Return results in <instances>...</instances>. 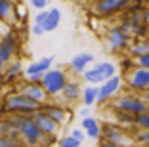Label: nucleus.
I'll return each mask as SVG.
<instances>
[{
    "instance_id": "obj_1",
    "label": "nucleus",
    "mask_w": 149,
    "mask_h": 147,
    "mask_svg": "<svg viewBox=\"0 0 149 147\" xmlns=\"http://www.w3.org/2000/svg\"><path fill=\"white\" fill-rule=\"evenodd\" d=\"M42 105L36 103V101H31L29 98H25L19 92H12L2 100V105H0V113L2 115H25V117H33L35 113L40 111Z\"/></svg>"
},
{
    "instance_id": "obj_2",
    "label": "nucleus",
    "mask_w": 149,
    "mask_h": 147,
    "mask_svg": "<svg viewBox=\"0 0 149 147\" xmlns=\"http://www.w3.org/2000/svg\"><path fill=\"white\" fill-rule=\"evenodd\" d=\"M67 80H69V73H67L63 67H52L50 71L44 73L40 84H42L44 92L48 94V98H56V95L61 94V90L67 84Z\"/></svg>"
},
{
    "instance_id": "obj_3",
    "label": "nucleus",
    "mask_w": 149,
    "mask_h": 147,
    "mask_svg": "<svg viewBox=\"0 0 149 147\" xmlns=\"http://www.w3.org/2000/svg\"><path fill=\"white\" fill-rule=\"evenodd\" d=\"M42 138L44 134L33 121V117L19 115V139L23 147H42Z\"/></svg>"
},
{
    "instance_id": "obj_4",
    "label": "nucleus",
    "mask_w": 149,
    "mask_h": 147,
    "mask_svg": "<svg viewBox=\"0 0 149 147\" xmlns=\"http://www.w3.org/2000/svg\"><path fill=\"white\" fill-rule=\"evenodd\" d=\"M117 75V65L113 61H100V63H94L92 67H88L84 71L82 78L86 84H96L100 86L101 82H105L107 78L115 77Z\"/></svg>"
},
{
    "instance_id": "obj_5",
    "label": "nucleus",
    "mask_w": 149,
    "mask_h": 147,
    "mask_svg": "<svg viewBox=\"0 0 149 147\" xmlns=\"http://www.w3.org/2000/svg\"><path fill=\"white\" fill-rule=\"evenodd\" d=\"M134 4V0H94L92 2V13L100 15V17H115L120 15L128 6Z\"/></svg>"
},
{
    "instance_id": "obj_6",
    "label": "nucleus",
    "mask_w": 149,
    "mask_h": 147,
    "mask_svg": "<svg viewBox=\"0 0 149 147\" xmlns=\"http://www.w3.org/2000/svg\"><path fill=\"white\" fill-rule=\"evenodd\" d=\"M101 138L117 143L118 147H130L134 143V136H130V132L117 122H107L101 126Z\"/></svg>"
},
{
    "instance_id": "obj_7",
    "label": "nucleus",
    "mask_w": 149,
    "mask_h": 147,
    "mask_svg": "<svg viewBox=\"0 0 149 147\" xmlns=\"http://www.w3.org/2000/svg\"><path fill=\"white\" fill-rule=\"evenodd\" d=\"M115 109L124 111V113H130V115L138 117V115H141V113L149 111V105L145 103V100L140 98L138 94H124L115 101Z\"/></svg>"
},
{
    "instance_id": "obj_8",
    "label": "nucleus",
    "mask_w": 149,
    "mask_h": 147,
    "mask_svg": "<svg viewBox=\"0 0 149 147\" xmlns=\"http://www.w3.org/2000/svg\"><path fill=\"white\" fill-rule=\"evenodd\" d=\"M105 42H107V48H109L113 54H123L130 48L132 38H130V35H128L126 31H123L118 25H115L107 31Z\"/></svg>"
},
{
    "instance_id": "obj_9",
    "label": "nucleus",
    "mask_w": 149,
    "mask_h": 147,
    "mask_svg": "<svg viewBox=\"0 0 149 147\" xmlns=\"http://www.w3.org/2000/svg\"><path fill=\"white\" fill-rule=\"evenodd\" d=\"M54 59H56L54 56H46V57H40V59L29 63L25 67V71H23L25 80H27V82H36V84H40L44 73H46V71H50L54 67Z\"/></svg>"
},
{
    "instance_id": "obj_10",
    "label": "nucleus",
    "mask_w": 149,
    "mask_h": 147,
    "mask_svg": "<svg viewBox=\"0 0 149 147\" xmlns=\"http://www.w3.org/2000/svg\"><path fill=\"white\" fill-rule=\"evenodd\" d=\"M126 84L134 94H145L149 90V69L136 67L126 75Z\"/></svg>"
},
{
    "instance_id": "obj_11",
    "label": "nucleus",
    "mask_w": 149,
    "mask_h": 147,
    "mask_svg": "<svg viewBox=\"0 0 149 147\" xmlns=\"http://www.w3.org/2000/svg\"><path fill=\"white\" fill-rule=\"evenodd\" d=\"M123 77H118V75H115V77L107 78L105 82L100 84V92H97V103H105L107 100H111L113 95L118 94V90L123 88Z\"/></svg>"
},
{
    "instance_id": "obj_12",
    "label": "nucleus",
    "mask_w": 149,
    "mask_h": 147,
    "mask_svg": "<svg viewBox=\"0 0 149 147\" xmlns=\"http://www.w3.org/2000/svg\"><path fill=\"white\" fill-rule=\"evenodd\" d=\"M40 111H42L46 117L52 118V121L56 122L57 126H65L67 122L71 121L69 111H67L63 105H59V103H50V101H46V103L40 107Z\"/></svg>"
},
{
    "instance_id": "obj_13",
    "label": "nucleus",
    "mask_w": 149,
    "mask_h": 147,
    "mask_svg": "<svg viewBox=\"0 0 149 147\" xmlns=\"http://www.w3.org/2000/svg\"><path fill=\"white\" fill-rule=\"evenodd\" d=\"M19 94H23L25 98H29L31 101H36V103L44 105L48 101V94L44 92L42 84H36V82H23L21 88H19Z\"/></svg>"
},
{
    "instance_id": "obj_14",
    "label": "nucleus",
    "mask_w": 149,
    "mask_h": 147,
    "mask_svg": "<svg viewBox=\"0 0 149 147\" xmlns=\"http://www.w3.org/2000/svg\"><path fill=\"white\" fill-rule=\"evenodd\" d=\"M17 36L13 35V33H6V35L0 36V56L4 57L6 63L13 61V56L17 54Z\"/></svg>"
},
{
    "instance_id": "obj_15",
    "label": "nucleus",
    "mask_w": 149,
    "mask_h": 147,
    "mask_svg": "<svg viewBox=\"0 0 149 147\" xmlns=\"http://www.w3.org/2000/svg\"><path fill=\"white\" fill-rule=\"evenodd\" d=\"M94 63H96V57H94L92 54L80 52V54H77V56H73V59L69 61V71L73 75H80V77H82L84 71H86L88 67H92Z\"/></svg>"
},
{
    "instance_id": "obj_16",
    "label": "nucleus",
    "mask_w": 149,
    "mask_h": 147,
    "mask_svg": "<svg viewBox=\"0 0 149 147\" xmlns=\"http://www.w3.org/2000/svg\"><path fill=\"white\" fill-rule=\"evenodd\" d=\"M33 121L36 122V126L40 128V132H42V134L57 136V132H59V128H61V126H57V124H56V122H54L50 117H46V115H44L42 111L35 113V115H33Z\"/></svg>"
},
{
    "instance_id": "obj_17",
    "label": "nucleus",
    "mask_w": 149,
    "mask_h": 147,
    "mask_svg": "<svg viewBox=\"0 0 149 147\" xmlns=\"http://www.w3.org/2000/svg\"><path fill=\"white\" fill-rule=\"evenodd\" d=\"M59 95L63 98L65 103H74V101H79L80 98H82V88H80V84L77 82V80H71L69 78Z\"/></svg>"
},
{
    "instance_id": "obj_18",
    "label": "nucleus",
    "mask_w": 149,
    "mask_h": 147,
    "mask_svg": "<svg viewBox=\"0 0 149 147\" xmlns=\"http://www.w3.org/2000/svg\"><path fill=\"white\" fill-rule=\"evenodd\" d=\"M80 128L84 130L86 138L90 139H101V124L97 122L96 117H84L80 122Z\"/></svg>"
},
{
    "instance_id": "obj_19",
    "label": "nucleus",
    "mask_w": 149,
    "mask_h": 147,
    "mask_svg": "<svg viewBox=\"0 0 149 147\" xmlns=\"http://www.w3.org/2000/svg\"><path fill=\"white\" fill-rule=\"evenodd\" d=\"M23 65L19 59H13L6 65V71H4V80L6 82H15L19 77H23Z\"/></svg>"
},
{
    "instance_id": "obj_20",
    "label": "nucleus",
    "mask_w": 149,
    "mask_h": 147,
    "mask_svg": "<svg viewBox=\"0 0 149 147\" xmlns=\"http://www.w3.org/2000/svg\"><path fill=\"white\" fill-rule=\"evenodd\" d=\"M15 19L13 0H0V23H12Z\"/></svg>"
},
{
    "instance_id": "obj_21",
    "label": "nucleus",
    "mask_w": 149,
    "mask_h": 147,
    "mask_svg": "<svg viewBox=\"0 0 149 147\" xmlns=\"http://www.w3.org/2000/svg\"><path fill=\"white\" fill-rule=\"evenodd\" d=\"M97 92H100V86H96V84H88V86H84L82 98H80L84 107H92V105L97 103Z\"/></svg>"
},
{
    "instance_id": "obj_22",
    "label": "nucleus",
    "mask_w": 149,
    "mask_h": 147,
    "mask_svg": "<svg viewBox=\"0 0 149 147\" xmlns=\"http://www.w3.org/2000/svg\"><path fill=\"white\" fill-rule=\"evenodd\" d=\"M59 23H61V12H59V8H48V19L44 23V31L52 33V31H56L59 27Z\"/></svg>"
},
{
    "instance_id": "obj_23",
    "label": "nucleus",
    "mask_w": 149,
    "mask_h": 147,
    "mask_svg": "<svg viewBox=\"0 0 149 147\" xmlns=\"http://www.w3.org/2000/svg\"><path fill=\"white\" fill-rule=\"evenodd\" d=\"M128 54L130 57H140L143 54H149V40L147 38H140V40H132L130 48H128Z\"/></svg>"
},
{
    "instance_id": "obj_24",
    "label": "nucleus",
    "mask_w": 149,
    "mask_h": 147,
    "mask_svg": "<svg viewBox=\"0 0 149 147\" xmlns=\"http://www.w3.org/2000/svg\"><path fill=\"white\" fill-rule=\"evenodd\" d=\"M115 122L117 124H120L123 128H134L136 126V117L134 115H130V113H124V111H118V109H115Z\"/></svg>"
},
{
    "instance_id": "obj_25",
    "label": "nucleus",
    "mask_w": 149,
    "mask_h": 147,
    "mask_svg": "<svg viewBox=\"0 0 149 147\" xmlns=\"http://www.w3.org/2000/svg\"><path fill=\"white\" fill-rule=\"evenodd\" d=\"M57 147H80L82 143L80 141H77V139L73 138L71 134H67V136H63V138H59L57 139V143H56Z\"/></svg>"
},
{
    "instance_id": "obj_26",
    "label": "nucleus",
    "mask_w": 149,
    "mask_h": 147,
    "mask_svg": "<svg viewBox=\"0 0 149 147\" xmlns=\"http://www.w3.org/2000/svg\"><path fill=\"white\" fill-rule=\"evenodd\" d=\"M134 69H136V59L130 57V56H124L123 61H120V71H123V75H128Z\"/></svg>"
},
{
    "instance_id": "obj_27",
    "label": "nucleus",
    "mask_w": 149,
    "mask_h": 147,
    "mask_svg": "<svg viewBox=\"0 0 149 147\" xmlns=\"http://www.w3.org/2000/svg\"><path fill=\"white\" fill-rule=\"evenodd\" d=\"M136 128L138 130H149V111H145L136 117Z\"/></svg>"
},
{
    "instance_id": "obj_28",
    "label": "nucleus",
    "mask_w": 149,
    "mask_h": 147,
    "mask_svg": "<svg viewBox=\"0 0 149 147\" xmlns=\"http://www.w3.org/2000/svg\"><path fill=\"white\" fill-rule=\"evenodd\" d=\"M134 141L140 143V145L149 147V130H138L134 134Z\"/></svg>"
},
{
    "instance_id": "obj_29",
    "label": "nucleus",
    "mask_w": 149,
    "mask_h": 147,
    "mask_svg": "<svg viewBox=\"0 0 149 147\" xmlns=\"http://www.w3.org/2000/svg\"><path fill=\"white\" fill-rule=\"evenodd\" d=\"M0 147H23L21 139L8 138V136H0Z\"/></svg>"
},
{
    "instance_id": "obj_30",
    "label": "nucleus",
    "mask_w": 149,
    "mask_h": 147,
    "mask_svg": "<svg viewBox=\"0 0 149 147\" xmlns=\"http://www.w3.org/2000/svg\"><path fill=\"white\" fill-rule=\"evenodd\" d=\"M46 19H48V10H42V12H36V13H35L33 23H36V25H42V27H44Z\"/></svg>"
},
{
    "instance_id": "obj_31",
    "label": "nucleus",
    "mask_w": 149,
    "mask_h": 147,
    "mask_svg": "<svg viewBox=\"0 0 149 147\" xmlns=\"http://www.w3.org/2000/svg\"><path fill=\"white\" fill-rule=\"evenodd\" d=\"M29 4H31V8L38 10V12H42V10H48L50 0H29Z\"/></svg>"
},
{
    "instance_id": "obj_32",
    "label": "nucleus",
    "mask_w": 149,
    "mask_h": 147,
    "mask_svg": "<svg viewBox=\"0 0 149 147\" xmlns=\"http://www.w3.org/2000/svg\"><path fill=\"white\" fill-rule=\"evenodd\" d=\"M69 134L73 136V138L77 139V141H80V143H82L84 139H86V134H84V130H82V128H71Z\"/></svg>"
},
{
    "instance_id": "obj_33",
    "label": "nucleus",
    "mask_w": 149,
    "mask_h": 147,
    "mask_svg": "<svg viewBox=\"0 0 149 147\" xmlns=\"http://www.w3.org/2000/svg\"><path fill=\"white\" fill-rule=\"evenodd\" d=\"M136 67H141V69H149V54H143V56L136 57Z\"/></svg>"
},
{
    "instance_id": "obj_34",
    "label": "nucleus",
    "mask_w": 149,
    "mask_h": 147,
    "mask_svg": "<svg viewBox=\"0 0 149 147\" xmlns=\"http://www.w3.org/2000/svg\"><path fill=\"white\" fill-rule=\"evenodd\" d=\"M46 31H44V27L42 25H36V23H33L31 25V35H35V36H42Z\"/></svg>"
},
{
    "instance_id": "obj_35",
    "label": "nucleus",
    "mask_w": 149,
    "mask_h": 147,
    "mask_svg": "<svg viewBox=\"0 0 149 147\" xmlns=\"http://www.w3.org/2000/svg\"><path fill=\"white\" fill-rule=\"evenodd\" d=\"M97 147H118L117 143H113V141H109V139H103L101 138V141H100V145Z\"/></svg>"
},
{
    "instance_id": "obj_36",
    "label": "nucleus",
    "mask_w": 149,
    "mask_h": 147,
    "mask_svg": "<svg viewBox=\"0 0 149 147\" xmlns=\"http://www.w3.org/2000/svg\"><path fill=\"white\" fill-rule=\"evenodd\" d=\"M6 65H8V63H6V61H4V57L0 56V77H4V71H6Z\"/></svg>"
},
{
    "instance_id": "obj_37",
    "label": "nucleus",
    "mask_w": 149,
    "mask_h": 147,
    "mask_svg": "<svg viewBox=\"0 0 149 147\" xmlns=\"http://www.w3.org/2000/svg\"><path fill=\"white\" fill-rule=\"evenodd\" d=\"M79 115H80V117H90V107H82V109H80V113H79Z\"/></svg>"
},
{
    "instance_id": "obj_38",
    "label": "nucleus",
    "mask_w": 149,
    "mask_h": 147,
    "mask_svg": "<svg viewBox=\"0 0 149 147\" xmlns=\"http://www.w3.org/2000/svg\"><path fill=\"white\" fill-rule=\"evenodd\" d=\"M143 19H145V25L149 27V6H145V10H143Z\"/></svg>"
},
{
    "instance_id": "obj_39",
    "label": "nucleus",
    "mask_w": 149,
    "mask_h": 147,
    "mask_svg": "<svg viewBox=\"0 0 149 147\" xmlns=\"http://www.w3.org/2000/svg\"><path fill=\"white\" fill-rule=\"evenodd\" d=\"M143 100H145V103L149 105V90H147V92H145V94H143Z\"/></svg>"
},
{
    "instance_id": "obj_40",
    "label": "nucleus",
    "mask_w": 149,
    "mask_h": 147,
    "mask_svg": "<svg viewBox=\"0 0 149 147\" xmlns=\"http://www.w3.org/2000/svg\"><path fill=\"white\" fill-rule=\"evenodd\" d=\"M147 40H149V35H147Z\"/></svg>"
}]
</instances>
